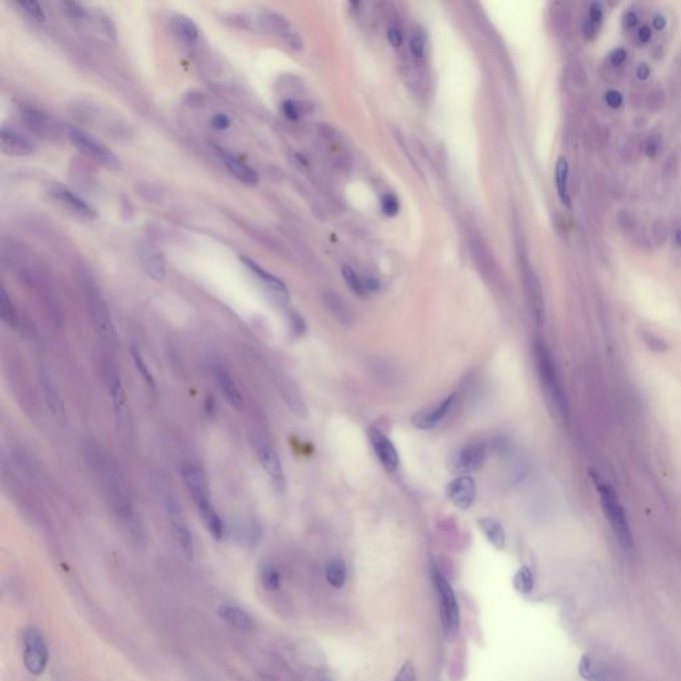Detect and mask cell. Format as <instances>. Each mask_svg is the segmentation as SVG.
<instances>
[{
    "label": "cell",
    "mask_w": 681,
    "mask_h": 681,
    "mask_svg": "<svg viewBox=\"0 0 681 681\" xmlns=\"http://www.w3.org/2000/svg\"><path fill=\"white\" fill-rule=\"evenodd\" d=\"M87 459L92 472L97 476V481L109 503L111 510L114 511L120 523L123 524V527L127 530V532H130L133 539L142 540L143 525L135 510V504L127 488V483L118 467L108 458V455H105L104 451L96 446H90L87 448Z\"/></svg>",
    "instance_id": "cell-1"
},
{
    "label": "cell",
    "mask_w": 681,
    "mask_h": 681,
    "mask_svg": "<svg viewBox=\"0 0 681 681\" xmlns=\"http://www.w3.org/2000/svg\"><path fill=\"white\" fill-rule=\"evenodd\" d=\"M181 478L210 535L216 540H221L226 530L223 519L212 506L209 483L205 472L198 465L186 463L181 467Z\"/></svg>",
    "instance_id": "cell-2"
},
{
    "label": "cell",
    "mask_w": 681,
    "mask_h": 681,
    "mask_svg": "<svg viewBox=\"0 0 681 681\" xmlns=\"http://www.w3.org/2000/svg\"><path fill=\"white\" fill-rule=\"evenodd\" d=\"M534 361L542 390L551 410L560 420L568 418V402L550 349L543 340L534 342Z\"/></svg>",
    "instance_id": "cell-3"
},
{
    "label": "cell",
    "mask_w": 681,
    "mask_h": 681,
    "mask_svg": "<svg viewBox=\"0 0 681 681\" xmlns=\"http://www.w3.org/2000/svg\"><path fill=\"white\" fill-rule=\"evenodd\" d=\"M598 490H599L604 515L608 519L616 539L619 540L623 550H633V535L629 525L628 518L615 490L605 483L599 486Z\"/></svg>",
    "instance_id": "cell-4"
},
{
    "label": "cell",
    "mask_w": 681,
    "mask_h": 681,
    "mask_svg": "<svg viewBox=\"0 0 681 681\" xmlns=\"http://www.w3.org/2000/svg\"><path fill=\"white\" fill-rule=\"evenodd\" d=\"M67 135L72 145L76 146L85 156L95 160L108 170H120V160L118 156L108 146L92 137L91 135L76 128H69Z\"/></svg>",
    "instance_id": "cell-5"
},
{
    "label": "cell",
    "mask_w": 681,
    "mask_h": 681,
    "mask_svg": "<svg viewBox=\"0 0 681 681\" xmlns=\"http://www.w3.org/2000/svg\"><path fill=\"white\" fill-rule=\"evenodd\" d=\"M577 669L586 681H620L624 676V670L615 660L596 654L582 656Z\"/></svg>",
    "instance_id": "cell-6"
},
{
    "label": "cell",
    "mask_w": 681,
    "mask_h": 681,
    "mask_svg": "<svg viewBox=\"0 0 681 681\" xmlns=\"http://www.w3.org/2000/svg\"><path fill=\"white\" fill-rule=\"evenodd\" d=\"M164 507L167 511V516L170 521V527L173 530L177 544L183 553L185 562L192 563L195 559V543L191 534V530L186 523L184 511L179 502L172 495H167L164 498Z\"/></svg>",
    "instance_id": "cell-7"
},
{
    "label": "cell",
    "mask_w": 681,
    "mask_h": 681,
    "mask_svg": "<svg viewBox=\"0 0 681 681\" xmlns=\"http://www.w3.org/2000/svg\"><path fill=\"white\" fill-rule=\"evenodd\" d=\"M87 300L92 324L102 340L112 345L116 340V331L103 296L93 285L87 287Z\"/></svg>",
    "instance_id": "cell-8"
},
{
    "label": "cell",
    "mask_w": 681,
    "mask_h": 681,
    "mask_svg": "<svg viewBox=\"0 0 681 681\" xmlns=\"http://www.w3.org/2000/svg\"><path fill=\"white\" fill-rule=\"evenodd\" d=\"M23 661L32 675H41L48 664V647L39 629H27L23 635Z\"/></svg>",
    "instance_id": "cell-9"
},
{
    "label": "cell",
    "mask_w": 681,
    "mask_h": 681,
    "mask_svg": "<svg viewBox=\"0 0 681 681\" xmlns=\"http://www.w3.org/2000/svg\"><path fill=\"white\" fill-rule=\"evenodd\" d=\"M253 445H254L257 458L261 463L263 472L268 474V476L272 481L275 490L282 493L285 490V475H284L281 460L275 453V447L260 435H256L253 438Z\"/></svg>",
    "instance_id": "cell-10"
},
{
    "label": "cell",
    "mask_w": 681,
    "mask_h": 681,
    "mask_svg": "<svg viewBox=\"0 0 681 681\" xmlns=\"http://www.w3.org/2000/svg\"><path fill=\"white\" fill-rule=\"evenodd\" d=\"M434 580L436 584V590L441 598V607H442V615H443V624L445 628L450 635H454L459 628V621H460V614H459V604L455 596V592L453 590L451 584L439 571H434Z\"/></svg>",
    "instance_id": "cell-11"
},
{
    "label": "cell",
    "mask_w": 681,
    "mask_h": 681,
    "mask_svg": "<svg viewBox=\"0 0 681 681\" xmlns=\"http://www.w3.org/2000/svg\"><path fill=\"white\" fill-rule=\"evenodd\" d=\"M457 402H458V394H450L447 398L438 402L436 405L426 407L415 413L411 418V422L420 430H432L447 418V415L454 410Z\"/></svg>",
    "instance_id": "cell-12"
},
{
    "label": "cell",
    "mask_w": 681,
    "mask_h": 681,
    "mask_svg": "<svg viewBox=\"0 0 681 681\" xmlns=\"http://www.w3.org/2000/svg\"><path fill=\"white\" fill-rule=\"evenodd\" d=\"M487 450L483 443L472 442L463 446L453 455L450 467L457 474H469L478 470L485 462Z\"/></svg>",
    "instance_id": "cell-13"
},
{
    "label": "cell",
    "mask_w": 681,
    "mask_h": 681,
    "mask_svg": "<svg viewBox=\"0 0 681 681\" xmlns=\"http://www.w3.org/2000/svg\"><path fill=\"white\" fill-rule=\"evenodd\" d=\"M240 260L244 263V266L249 270L250 273L261 282L262 287L265 288V290H268V293L272 296V298L275 301L282 303V305L289 301L288 288L280 278H277L275 275H270L269 272L262 269L257 262L250 260L249 257L241 256Z\"/></svg>",
    "instance_id": "cell-14"
},
{
    "label": "cell",
    "mask_w": 681,
    "mask_h": 681,
    "mask_svg": "<svg viewBox=\"0 0 681 681\" xmlns=\"http://www.w3.org/2000/svg\"><path fill=\"white\" fill-rule=\"evenodd\" d=\"M104 374L105 383L111 395L114 411L116 414L118 422L123 425L127 420V397H125L123 382L120 378L118 369L114 362H105Z\"/></svg>",
    "instance_id": "cell-15"
},
{
    "label": "cell",
    "mask_w": 681,
    "mask_h": 681,
    "mask_svg": "<svg viewBox=\"0 0 681 681\" xmlns=\"http://www.w3.org/2000/svg\"><path fill=\"white\" fill-rule=\"evenodd\" d=\"M50 195L53 196V200L59 205H62L63 208L69 210L76 217H80L83 220H93V219H96V212L92 208L91 205H88L83 198H80L78 195H75L67 186L55 184V185L51 186V189H50Z\"/></svg>",
    "instance_id": "cell-16"
},
{
    "label": "cell",
    "mask_w": 681,
    "mask_h": 681,
    "mask_svg": "<svg viewBox=\"0 0 681 681\" xmlns=\"http://www.w3.org/2000/svg\"><path fill=\"white\" fill-rule=\"evenodd\" d=\"M257 25L266 32L278 35L285 40L289 46L296 50L301 48V39L298 34L289 25L288 20L281 15L275 13H263L259 16Z\"/></svg>",
    "instance_id": "cell-17"
},
{
    "label": "cell",
    "mask_w": 681,
    "mask_h": 681,
    "mask_svg": "<svg viewBox=\"0 0 681 681\" xmlns=\"http://www.w3.org/2000/svg\"><path fill=\"white\" fill-rule=\"evenodd\" d=\"M367 435H369V441L373 446L374 453L380 459L382 466L389 472H397V469L399 466V455H398V451H397L395 446L393 445V442L383 432H380V429L371 427V429H369Z\"/></svg>",
    "instance_id": "cell-18"
},
{
    "label": "cell",
    "mask_w": 681,
    "mask_h": 681,
    "mask_svg": "<svg viewBox=\"0 0 681 681\" xmlns=\"http://www.w3.org/2000/svg\"><path fill=\"white\" fill-rule=\"evenodd\" d=\"M40 385H41L46 405L48 407L51 415L59 425H66L67 414L64 402L53 380L51 374L46 369L40 370Z\"/></svg>",
    "instance_id": "cell-19"
},
{
    "label": "cell",
    "mask_w": 681,
    "mask_h": 681,
    "mask_svg": "<svg viewBox=\"0 0 681 681\" xmlns=\"http://www.w3.org/2000/svg\"><path fill=\"white\" fill-rule=\"evenodd\" d=\"M447 494L451 502L460 509L469 510L476 497V487L472 476L460 475L450 482L447 487Z\"/></svg>",
    "instance_id": "cell-20"
},
{
    "label": "cell",
    "mask_w": 681,
    "mask_h": 681,
    "mask_svg": "<svg viewBox=\"0 0 681 681\" xmlns=\"http://www.w3.org/2000/svg\"><path fill=\"white\" fill-rule=\"evenodd\" d=\"M1 151L6 155L11 156H28L35 151L34 143L27 139L26 136L20 135L19 132L13 131L11 128H1L0 133Z\"/></svg>",
    "instance_id": "cell-21"
},
{
    "label": "cell",
    "mask_w": 681,
    "mask_h": 681,
    "mask_svg": "<svg viewBox=\"0 0 681 681\" xmlns=\"http://www.w3.org/2000/svg\"><path fill=\"white\" fill-rule=\"evenodd\" d=\"M232 530L237 542L245 547L257 546L262 537L261 524L257 519L250 516L237 519Z\"/></svg>",
    "instance_id": "cell-22"
},
{
    "label": "cell",
    "mask_w": 681,
    "mask_h": 681,
    "mask_svg": "<svg viewBox=\"0 0 681 681\" xmlns=\"http://www.w3.org/2000/svg\"><path fill=\"white\" fill-rule=\"evenodd\" d=\"M524 287H525L531 315L537 325H542L544 322V300H543V293H542L539 280L532 272H528L524 277Z\"/></svg>",
    "instance_id": "cell-23"
},
{
    "label": "cell",
    "mask_w": 681,
    "mask_h": 681,
    "mask_svg": "<svg viewBox=\"0 0 681 681\" xmlns=\"http://www.w3.org/2000/svg\"><path fill=\"white\" fill-rule=\"evenodd\" d=\"M213 376H214L219 390H220V393L223 394L225 401L231 406H242V404H244L242 395L240 393L236 382L233 380L232 376L229 374V371L223 365H214L213 366Z\"/></svg>",
    "instance_id": "cell-24"
},
{
    "label": "cell",
    "mask_w": 681,
    "mask_h": 681,
    "mask_svg": "<svg viewBox=\"0 0 681 681\" xmlns=\"http://www.w3.org/2000/svg\"><path fill=\"white\" fill-rule=\"evenodd\" d=\"M217 153L225 164V167L231 172V174H233L237 180L247 185H256L259 183V174L256 173V170H252L249 165H247L245 163H242L241 160H238L236 156H233L223 148H217Z\"/></svg>",
    "instance_id": "cell-25"
},
{
    "label": "cell",
    "mask_w": 681,
    "mask_h": 681,
    "mask_svg": "<svg viewBox=\"0 0 681 681\" xmlns=\"http://www.w3.org/2000/svg\"><path fill=\"white\" fill-rule=\"evenodd\" d=\"M140 260L146 275L155 281H163L165 278V261L158 250L151 247H143L140 250Z\"/></svg>",
    "instance_id": "cell-26"
},
{
    "label": "cell",
    "mask_w": 681,
    "mask_h": 681,
    "mask_svg": "<svg viewBox=\"0 0 681 681\" xmlns=\"http://www.w3.org/2000/svg\"><path fill=\"white\" fill-rule=\"evenodd\" d=\"M219 616L231 627L240 631H249L253 628V620L244 610L235 605H221L219 608Z\"/></svg>",
    "instance_id": "cell-27"
},
{
    "label": "cell",
    "mask_w": 681,
    "mask_h": 681,
    "mask_svg": "<svg viewBox=\"0 0 681 681\" xmlns=\"http://www.w3.org/2000/svg\"><path fill=\"white\" fill-rule=\"evenodd\" d=\"M479 527L488 543L497 549L503 550L506 547V532L503 525L495 518H482L479 519Z\"/></svg>",
    "instance_id": "cell-28"
},
{
    "label": "cell",
    "mask_w": 681,
    "mask_h": 681,
    "mask_svg": "<svg viewBox=\"0 0 681 681\" xmlns=\"http://www.w3.org/2000/svg\"><path fill=\"white\" fill-rule=\"evenodd\" d=\"M173 22H174L176 34L179 35L180 39L183 40L184 44L188 47L195 46L198 40V28L193 23V20L181 15H177Z\"/></svg>",
    "instance_id": "cell-29"
},
{
    "label": "cell",
    "mask_w": 681,
    "mask_h": 681,
    "mask_svg": "<svg viewBox=\"0 0 681 681\" xmlns=\"http://www.w3.org/2000/svg\"><path fill=\"white\" fill-rule=\"evenodd\" d=\"M555 183L558 195L562 202L567 207H571V198L568 195V163L564 158H559L555 168Z\"/></svg>",
    "instance_id": "cell-30"
},
{
    "label": "cell",
    "mask_w": 681,
    "mask_h": 681,
    "mask_svg": "<svg viewBox=\"0 0 681 681\" xmlns=\"http://www.w3.org/2000/svg\"><path fill=\"white\" fill-rule=\"evenodd\" d=\"M131 355L133 365L136 367V370L139 371V374L143 377V380L146 383V386L152 392H156V380H155V377H153L151 369L146 365L144 357H143V354L140 352V349L136 345H132L131 346Z\"/></svg>",
    "instance_id": "cell-31"
},
{
    "label": "cell",
    "mask_w": 681,
    "mask_h": 681,
    "mask_svg": "<svg viewBox=\"0 0 681 681\" xmlns=\"http://www.w3.org/2000/svg\"><path fill=\"white\" fill-rule=\"evenodd\" d=\"M348 579V571L343 560L333 559L326 567V580L333 589H342Z\"/></svg>",
    "instance_id": "cell-32"
},
{
    "label": "cell",
    "mask_w": 681,
    "mask_h": 681,
    "mask_svg": "<svg viewBox=\"0 0 681 681\" xmlns=\"http://www.w3.org/2000/svg\"><path fill=\"white\" fill-rule=\"evenodd\" d=\"M512 584H514V589L518 591L521 595H528L531 591L534 590V586H535V579H534L532 571L525 565L521 567L514 577Z\"/></svg>",
    "instance_id": "cell-33"
},
{
    "label": "cell",
    "mask_w": 681,
    "mask_h": 681,
    "mask_svg": "<svg viewBox=\"0 0 681 681\" xmlns=\"http://www.w3.org/2000/svg\"><path fill=\"white\" fill-rule=\"evenodd\" d=\"M325 301H326V305H328L330 312L336 315L340 319V322H343L345 325L346 324H350V321H352V313H350L348 305L342 301L337 294H333V293L326 294Z\"/></svg>",
    "instance_id": "cell-34"
},
{
    "label": "cell",
    "mask_w": 681,
    "mask_h": 681,
    "mask_svg": "<svg viewBox=\"0 0 681 681\" xmlns=\"http://www.w3.org/2000/svg\"><path fill=\"white\" fill-rule=\"evenodd\" d=\"M262 586L268 591H277L281 586V574L273 564L265 563L261 567Z\"/></svg>",
    "instance_id": "cell-35"
},
{
    "label": "cell",
    "mask_w": 681,
    "mask_h": 681,
    "mask_svg": "<svg viewBox=\"0 0 681 681\" xmlns=\"http://www.w3.org/2000/svg\"><path fill=\"white\" fill-rule=\"evenodd\" d=\"M0 317H1L3 322L8 324V325H15L16 321H18V315H16L15 306H13V301L8 297V294H7L4 288L0 290Z\"/></svg>",
    "instance_id": "cell-36"
},
{
    "label": "cell",
    "mask_w": 681,
    "mask_h": 681,
    "mask_svg": "<svg viewBox=\"0 0 681 681\" xmlns=\"http://www.w3.org/2000/svg\"><path fill=\"white\" fill-rule=\"evenodd\" d=\"M342 275H343V280L348 284V287L352 289V291L355 293L357 296H364L366 293L365 287H364V281L357 275V273L350 266L345 265L342 268Z\"/></svg>",
    "instance_id": "cell-37"
},
{
    "label": "cell",
    "mask_w": 681,
    "mask_h": 681,
    "mask_svg": "<svg viewBox=\"0 0 681 681\" xmlns=\"http://www.w3.org/2000/svg\"><path fill=\"white\" fill-rule=\"evenodd\" d=\"M18 6L25 11V13L31 18L34 19L35 22H39V23H43L46 20V15H44V11L41 8L38 1L35 0H23V1H19Z\"/></svg>",
    "instance_id": "cell-38"
},
{
    "label": "cell",
    "mask_w": 681,
    "mask_h": 681,
    "mask_svg": "<svg viewBox=\"0 0 681 681\" xmlns=\"http://www.w3.org/2000/svg\"><path fill=\"white\" fill-rule=\"evenodd\" d=\"M642 340L645 343V346L655 353H663L668 349V345L666 343V340H661L659 336H656L654 333L642 331Z\"/></svg>",
    "instance_id": "cell-39"
},
{
    "label": "cell",
    "mask_w": 681,
    "mask_h": 681,
    "mask_svg": "<svg viewBox=\"0 0 681 681\" xmlns=\"http://www.w3.org/2000/svg\"><path fill=\"white\" fill-rule=\"evenodd\" d=\"M393 681H418L413 661L407 660L406 663L397 672Z\"/></svg>",
    "instance_id": "cell-40"
},
{
    "label": "cell",
    "mask_w": 681,
    "mask_h": 681,
    "mask_svg": "<svg viewBox=\"0 0 681 681\" xmlns=\"http://www.w3.org/2000/svg\"><path fill=\"white\" fill-rule=\"evenodd\" d=\"M289 324H290V329H291L294 336L300 337L302 334H305L306 324H305V319L298 313H296V312L289 313Z\"/></svg>",
    "instance_id": "cell-41"
},
{
    "label": "cell",
    "mask_w": 681,
    "mask_h": 681,
    "mask_svg": "<svg viewBox=\"0 0 681 681\" xmlns=\"http://www.w3.org/2000/svg\"><path fill=\"white\" fill-rule=\"evenodd\" d=\"M380 205H382V210L385 212L386 216H395L399 210V202H398L397 197L393 196V195H385L382 197Z\"/></svg>",
    "instance_id": "cell-42"
},
{
    "label": "cell",
    "mask_w": 681,
    "mask_h": 681,
    "mask_svg": "<svg viewBox=\"0 0 681 681\" xmlns=\"http://www.w3.org/2000/svg\"><path fill=\"white\" fill-rule=\"evenodd\" d=\"M410 48H411V53L415 56V57H423V55L426 53V41L425 39L420 36V35H414L411 38V41H410Z\"/></svg>",
    "instance_id": "cell-43"
},
{
    "label": "cell",
    "mask_w": 681,
    "mask_h": 681,
    "mask_svg": "<svg viewBox=\"0 0 681 681\" xmlns=\"http://www.w3.org/2000/svg\"><path fill=\"white\" fill-rule=\"evenodd\" d=\"M603 20V7L600 3H592L590 7V16H589V22L592 23L593 26L598 27Z\"/></svg>",
    "instance_id": "cell-44"
},
{
    "label": "cell",
    "mask_w": 681,
    "mask_h": 681,
    "mask_svg": "<svg viewBox=\"0 0 681 681\" xmlns=\"http://www.w3.org/2000/svg\"><path fill=\"white\" fill-rule=\"evenodd\" d=\"M604 100H605V103H607L608 106H611V108H614V109L619 108V106H621V104H623V96H621V93H620V92L614 91V90L605 92V95H604Z\"/></svg>",
    "instance_id": "cell-45"
},
{
    "label": "cell",
    "mask_w": 681,
    "mask_h": 681,
    "mask_svg": "<svg viewBox=\"0 0 681 681\" xmlns=\"http://www.w3.org/2000/svg\"><path fill=\"white\" fill-rule=\"evenodd\" d=\"M282 111H284L285 116L291 118V120H297V118H300V115H301L300 106H298L297 103H294L291 100H288V102H285L282 104Z\"/></svg>",
    "instance_id": "cell-46"
},
{
    "label": "cell",
    "mask_w": 681,
    "mask_h": 681,
    "mask_svg": "<svg viewBox=\"0 0 681 681\" xmlns=\"http://www.w3.org/2000/svg\"><path fill=\"white\" fill-rule=\"evenodd\" d=\"M231 125V118L223 114H219L212 118V127L217 131H225Z\"/></svg>",
    "instance_id": "cell-47"
},
{
    "label": "cell",
    "mask_w": 681,
    "mask_h": 681,
    "mask_svg": "<svg viewBox=\"0 0 681 681\" xmlns=\"http://www.w3.org/2000/svg\"><path fill=\"white\" fill-rule=\"evenodd\" d=\"M387 39L390 41V44L393 47H399L402 44V35H401V31L397 29L395 27H392L389 31H387Z\"/></svg>",
    "instance_id": "cell-48"
},
{
    "label": "cell",
    "mask_w": 681,
    "mask_h": 681,
    "mask_svg": "<svg viewBox=\"0 0 681 681\" xmlns=\"http://www.w3.org/2000/svg\"><path fill=\"white\" fill-rule=\"evenodd\" d=\"M626 57H627V53L624 48H617L610 55V60L614 66H620L626 60Z\"/></svg>",
    "instance_id": "cell-49"
},
{
    "label": "cell",
    "mask_w": 681,
    "mask_h": 681,
    "mask_svg": "<svg viewBox=\"0 0 681 681\" xmlns=\"http://www.w3.org/2000/svg\"><path fill=\"white\" fill-rule=\"evenodd\" d=\"M659 146H660V144H659V139L657 137H651L648 140L647 145H645V153H647V156L651 158H655L656 153L659 151Z\"/></svg>",
    "instance_id": "cell-50"
},
{
    "label": "cell",
    "mask_w": 681,
    "mask_h": 681,
    "mask_svg": "<svg viewBox=\"0 0 681 681\" xmlns=\"http://www.w3.org/2000/svg\"><path fill=\"white\" fill-rule=\"evenodd\" d=\"M364 281V287H365V290L370 291V293H374V291H378L380 290V281L376 280L374 277H367Z\"/></svg>",
    "instance_id": "cell-51"
},
{
    "label": "cell",
    "mask_w": 681,
    "mask_h": 681,
    "mask_svg": "<svg viewBox=\"0 0 681 681\" xmlns=\"http://www.w3.org/2000/svg\"><path fill=\"white\" fill-rule=\"evenodd\" d=\"M652 38V31L651 28L648 26H642L640 29H639V34H638V39L642 41V44L648 43L649 40Z\"/></svg>",
    "instance_id": "cell-52"
},
{
    "label": "cell",
    "mask_w": 681,
    "mask_h": 681,
    "mask_svg": "<svg viewBox=\"0 0 681 681\" xmlns=\"http://www.w3.org/2000/svg\"><path fill=\"white\" fill-rule=\"evenodd\" d=\"M623 22H624V26L627 27V28H633V27L638 25V22H639V19H638V16H636V13H626V15H624V19H623Z\"/></svg>",
    "instance_id": "cell-53"
},
{
    "label": "cell",
    "mask_w": 681,
    "mask_h": 681,
    "mask_svg": "<svg viewBox=\"0 0 681 681\" xmlns=\"http://www.w3.org/2000/svg\"><path fill=\"white\" fill-rule=\"evenodd\" d=\"M649 74H651L649 67L647 66L645 63H642L640 66L638 67V69H636V76H638V79L647 80L648 78H649Z\"/></svg>",
    "instance_id": "cell-54"
},
{
    "label": "cell",
    "mask_w": 681,
    "mask_h": 681,
    "mask_svg": "<svg viewBox=\"0 0 681 681\" xmlns=\"http://www.w3.org/2000/svg\"><path fill=\"white\" fill-rule=\"evenodd\" d=\"M652 25L655 27V29L657 31H661L666 28V25H667V19L663 16V15H656L652 20Z\"/></svg>",
    "instance_id": "cell-55"
},
{
    "label": "cell",
    "mask_w": 681,
    "mask_h": 681,
    "mask_svg": "<svg viewBox=\"0 0 681 681\" xmlns=\"http://www.w3.org/2000/svg\"><path fill=\"white\" fill-rule=\"evenodd\" d=\"M675 241H676V244H677L679 247H681V229L680 231H677V232H676V235H675Z\"/></svg>",
    "instance_id": "cell-56"
}]
</instances>
